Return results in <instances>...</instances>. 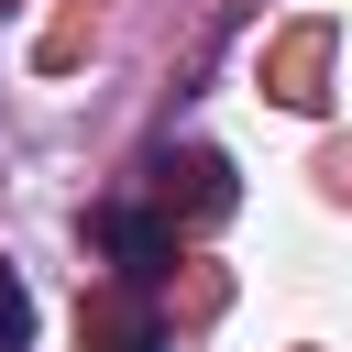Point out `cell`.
Masks as SVG:
<instances>
[{"label": "cell", "mask_w": 352, "mask_h": 352, "mask_svg": "<svg viewBox=\"0 0 352 352\" xmlns=\"http://www.w3.org/2000/svg\"><path fill=\"white\" fill-rule=\"evenodd\" d=\"M88 242L110 253V275H121V286H154V275L176 264V231H165L154 209H121V198H110V209H88Z\"/></svg>", "instance_id": "cell-1"}, {"label": "cell", "mask_w": 352, "mask_h": 352, "mask_svg": "<svg viewBox=\"0 0 352 352\" xmlns=\"http://www.w3.org/2000/svg\"><path fill=\"white\" fill-rule=\"evenodd\" d=\"M88 352H165V330L143 319V286H110L88 308Z\"/></svg>", "instance_id": "cell-2"}, {"label": "cell", "mask_w": 352, "mask_h": 352, "mask_svg": "<svg viewBox=\"0 0 352 352\" xmlns=\"http://www.w3.org/2000/svg\"><path fill=\"white\" fill-rule=\"evenodd\" d=\"M0 352H33V286L0 264Z\"/></svg>", "instance_id": "cell-3"}]
</instances>
